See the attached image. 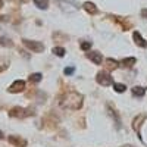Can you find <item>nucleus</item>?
Here are the masks:
<instances>
[{"instance_id": "17", "label": "nucleus", "mask_w": 147, "mask_h": 147, "mask_svg": "<svg viewBox=\"0 0 147 147\" xmlns=\"http://www.w3.org/2000/svg\"><path fill=\"white\" fill-rule=\"evenodd\" d=\"M53 53L56 55V56H59V57H62V56H65V49L63 47H53Z\"/></svg>"}, {"instance_id": "3", "label": "nucleus", "mask_w": 147, "mask_h": 147, "mask_svg": "<svg viewBox=\"0 0 147 147\" xmlns=\"http://www.w3.org/2000/svg\"><path fill=\"white\" fill-rule=\"evenodd\" d=\"M96 81L99 82L100 85H103V87H107V85H112L113 84V78L110 77V74L106 72V71H102V72L97 74Z\"/></svg>"}, {"instance_id": "13", "label": "nucleus", "mask_w": 147, "mask_h": 147, "mask_svg": "<svg viewBox=\"0 0 147 147\" xmlns=\"http://www.w3.org/2000/svg\"><path fill=\"white\" fill-rule=\"evenodd\" d=\"M132 94L134 96H138V97H143L146 94V88L144 87H134L132 88Z\"/></svg>"}, {"instance_id": "4", "label": "nucleus", "mask_w": 147, "mask_h": 147, "mask_svg": "<svg viewBox=\"0 0 147 147\" xmlns=\"http://www.w3.org/2000/svg\"><path fill=\"white\" fill-rule=\"evenodd\" d=\"M9 115L12 118H27V116H31L32 112L28 109H24V107H13L9 112Z\"/></svg>"}, {"instance_id": "1", "label": "nucleus", "mask_w": 147, "mask_h": 147, "mask_svg": "<svg viewBox=\"0 0 147 147\" xmlns=\"http://www.w3.org/2000/svg\"><path fill=\"white\" fill-rule=\"evenodd\" d=\"M82 100H84L82 94L77 91H66L60 96L59 105L62 109H66V110H78L82 106Z\"/></svg>"}, {"instance_id": "12", "label": "nucleus", "mask_w": 147, "mask_h": 147, "mask_svg": "<svg viewBox=\"0 0 147 147\" xmlns=\"http://www.w3.org/2000/svg\"><path fill=\"white\" fill-rule=\"evenodd\" d=\"M34 3L38 9H47L49 7V0H34Z\"/></svg>"}, {"instance_id": "8", "label": "nucleus", "mask_w": 147, "mask_h": 147, "mask_svg": "<svg viewBox=\"0 0 147 147\" xmlns=\"http://www.w3.org/2000/svg\"><path fill=\"white\" fill-rule=\"evenodd\" d=\"M132 37H134V41H136V44H137V46H140V47H143V49H146V47H147V41L143 38L141 34H140L138 31L134 32V34H132Z\"/></svg>"}, {"instance_id": "6", "label": "nucleus", "mask_w": 147, "mask_h": 147, "mask_svg": "<svg viewBox=\"0 0 147 147\" xmlns=\"http://www.w3.org/2000/svg\"><path fill=\"white\" fill-rule=\"evenodd\" d=\"M7 140H9L10 144H13L15 147H27V140L21 138L19 136H10Z\"/></svg>"}, {"instance_id": "20", "label": "nucleus", "mask_w": 147, "mask_h": 147, "mask_svg": "<svg viewBox=\"0 0 147 147\" xmlns=\"http://www.w3.org/2000/svg\"><path fill=\"white\" fill-rule=\"evenodd\" d=\"M74 72V68L71 66V68H65V74H66V75H71V74Z\"/></svg>"}, {"instance_id": "9", "label": "nucleus", "mask_w": 147, "mask_h": 147, "mask_svg": "<svg viewBox=\"0 0 147 147\" xmlns=\"http://www.w3.org/2000/svg\"><path fill=\"white\" fill-rule=\"evenodd\" d=\"M84 9L87 10L88 13H91V15L97 13V7H96V5L91 3V2H85V3H84Z\"/></svg>"}, {"instance_id": "19", "label": "nucleus", "mask_w": 147, "mask_h": 147, "mask_svg": "<svg viewBox=\"0 0 147 147\" xmlns=\"http://www.w3.org/2000/svg\"><path fill=\"white\" fill-rule=\"evenodd\" d=\"M91 47V41H84L81 43V50H90Z\"/></svg>"}, {"instance_id": "11", "label": "nucleus", "mask_w": 147, "mask_h": 147, "mask_svg": "<svg viewBox=\"0 0 147 147\" xmlns=\"http://www.w3.org/2000/svg\"><path fill=\"white\" fill-rule=\"evenodd\" d=\"M136 62H137V60H136V57H127V59H124V60H122V65H124V66H127V68H131V66H134V65H136Z\"/></svg>"}, {"instance_id": "2", "label": "nucleus", "mask_w": 147, "mask_h": 147, "mask_svg": "<svg viewBox=\"0 0 147 147\" xmlns=\"http://www.w3.org/2000/svg\"><path fill=\"white\" fill-rule=\"evenodd\" d=\"M22 43H24V46H25L28 50H31V52H34V53H41L43 50H44V44L43 43H40V41H34V40H22Z\"/></svg>"}, {"instance_id": "14", "label": "nucleus", "mask_w": 147, "mask_h": 147, "mask_svg": "<svg viewBox=\"0 0 147 147\" xmlns=\"http://www.w3.org/2000/svg\"><path fill=\"white\" fill-rule=\"evenodd\" d=\"M106 66H107V69H116L119 66V63L113 59H106Z\"/></svg>"}, {"instance_id": "16", "label": "nucleus", "mask_w": 147, "mask_h": 147, "mask_svg": "<svg viewBox=\"0 0 147 147\" xmlns=\"http://www.w3.org/2000/svg\"><path fill=\"white\" fill-rule=\"evenodd\" d=\"M41 80H43L41 74H31V75H30V81L31 82H40Z\"/></svg>"}, {"instance_id": "21", "label": "nucleus", "mask_w": 147, "mask_h": 147, "mask_svg": "<svg viewBox=\"0 0 147 147\" xmlns=\"http://www.w3.org/2000/svg\"><path fill=\"white\" fill-rule=\"evenodd\" d=\"M141 16L143 18H147V9H143L141 10Z\"/></svg>"}, {"instance_id": "7", "label": "nucleus", "mask_w": 147, "mask_h": 147, "mask_svg": "<svg viewBox=\"0 0 147 147\" xmlns=\"http://www.w3.org/2000/svg\"><path fill=\"white\" fill-rule=\"evenodd\" d=\"M87 57L91 60L93 63H96V65H100L102 60H103V56L99 52H90V53H87Z\"/></svg>"}, {"instance_id": "10", "label": "nucleus", "mask_w": 147, "mask_h": 147, "mask_svg": "<svg viewBox=\"0 0 147 147\" xmlns=\"http://www.w3.org/2000/svg\"><path fill=\"white\" fill-rule=\"evenodd\" d=\"M146 119V116L144 115H140L138 118H136V119H134V124H132V128L134 129H136L137 132H140V125H141V122Z\"/></svg>"}, {"instance_id": "18", "label": "nucleus", "mask_w": 147, "mask_h": 147, "mask_svg": "<svg viewBox=\"0 0 147 147\" xmlns=\"http://www.w3.org/2000/svg\"><path fill=\"white\" fill-rule=\"evenodd\" d=\"M0 44L6 46V47H12V46H13V43H12L9 38H6V37H0Z\"/></svg>"}, {"instance_id": "22", "label": "nucleus", "mask_w": 147, "mask_h": 147, "mask_svg": "<svg viewBox=\"0 0 147 147\" xmlns=\"http://www.w3.org/2000/svg\"><path fill=\"white\" fill-rule=\"evenodd\" d=\"M3 137H5V136H3V132H2V131H0V140H2Z\"/></svg>"}, {"instance_id": "24", "label": "nucleus", "mask_w": 147, "mask_h": 147, "mask_svg": "<svg viewBox=\"0 0 147 147\" xmlns=\"http://www.w3.org/2000/svg\"><path fill=\"white\" fill-rule=\"evenodd\" d=\"M2 6H3V2H2V0H0V9H2Z\"/></svg>"}, {"instance_id": "5", "label": "nucleus", "mask_w": 147, "mask_h": 147, "mask_svg": "<svg viewBox=\"0 0 147 147\" xmlns=\"http://www.w3.org/2000/svg\"><path fill=\"white\" fill-rule=\"evenodd\" d=\"M24 90H25V81H22V80L15 81V82L12 84L9 88H7V91H9V93H22Z\"/></svg>"}, {"instance_id": "23", "label": "nucleus", "mask_w": 147, "mask_h": 147, "mask_svg": "<svg viewBox=\"0 0 147 147\" xmlns=\"http://www.w3.org/2000/svg\"><path fill=\"white\" fill-rule=\"evenodd\" d=\"M122 147H134V146H131V144H125V146H122Z\"/></svg>"}, {"instance_id": "15", "label": "nucleus", "mask_w": 147, "mask_h": 147, "mask_svg": "<svg viewBox=\"0 0 147 147\" xmlns=\"http://www.w3.org/2000/svg\"><path fill=\"white\" fill-rule=\"evenodd\" d=\"M113 90H115L116 93H124V91L127 90V85H124V84H118V82H113Z\"/></svg>"}]
</instances>
